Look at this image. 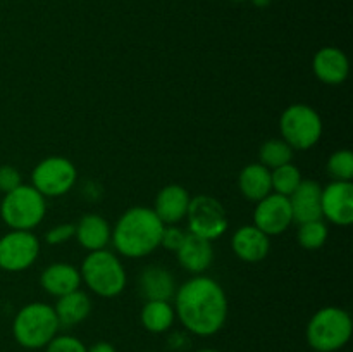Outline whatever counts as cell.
Masks as SVG:
<instances>
[{
	"label": "cell",
	"mask_w": 353,
	"mask_h": 352,
	"mask_svg": "<svg viewBox=\"0 0 353 352\" xmlns=\"http://www.w3.org/2000/svg\"><path fill=\"white\" fill-rule=\"evenodd\" d=\"M174 313L190 333L212 337L228 320L226 292L210 276L195 275L176 289Z\"/></svg>",
	"instance_id": "1"
},
{
	"label": "cell",
	"mask_w": 353,
	"mask_h": 352,
	"mask_svg": "<svg viewBox=\"0 0 353 352\" xmlns=\"http://www.w3.org/2000/svg\"><path fill=\"white\" fill-rule=\"evenodd\" d=\"M164 226L165 224L159 219L154 209L134 206L117 219L110 233V240L114 248L124 257H145L161 247Z\"/></svg>",
	"instance_id": "2"
},
{
	"label": "cell",
	"mask_w": 353,
	"mask_h": 352,
	"mask_svg": "<svg viewBox=\"0 0 353 352\" xmlns=\"http://www.w3.org/2000/svg\"><path fill=\"white\" fill-rule=\"evenodd\" d=\"M61 323L54 307L45 302L26 304L12 321L14 340L24 349H43L57 335Z\"/></svg>",
	"instance_id": "3"
},
{
	"label": "cell",
	"mask_w": 353,
	"mask_h": 352,
	"mask_svg": "<svg viewBox=\"0 0 353 352\" xmlns=\"http://www.w3.org/2000/svg\"><path fill=\"white\" fill-rule=\"evenodd\" d=\"M352 316L341 307H323L310 317L305 330L307 344L316 352H336L350 342Z\"/></svg>",
	"instance_id": "4"
},
{
	"label": "cell",
	"mask_w": 353,
	"mask_h": 352,
	"mask_svg": "<svg viewBox=\"0 0 353 352\" xmlns=\"http://www.w3.org/2000/svg\"><path fill=\"white\" fill-rule=\"evenodd\" d=\"M79 275H81V282H85V285L95 295L105 297V299L117 297L126 289L128 276L123 262L107 248L90 252L83 261Z\"/></svg>",
	"instance_id": "5"
},
{
	"label": "cell",
	"mask_w": 353,
	"mask_h": 352,
	"mask_svg": "<svg viewBox=\"0 0 353 352\" xmlns=\"http://www.w3.org/2000/svg\"><path fill=\"white\" fill-rule=\"evenodd\" d=\"M45 213V197L33 185L23 183L0 200V217L10 230L31 231L43 221Z\"/></svg>",
	"instance_id": "6"
},
{
	"label": "cell",
	"mask_w": 353,
	"mask_h": 352,
	"mask_svg": "<svg viewBox=\"0 0 353 352\" xmlns=\"http://www.w3.org/2000/svg\"><path fill=\"white\" fill-rule=\"evenodd\" d=\"M281 137L293 150H309L323 135V119L314 107L307 104H293L283 110L279 117Z\"/></svg>",
	"instance_id": "7"
},
{
	"label": "cell",
	"mask_w": 353,
	"mask_h": 352,
	"mask_svg": "<svg viewBox=\"0 0 353 352\" xmlns=\"http://www.w3.org/2000/svg\"><path fill=\"white\" fill-rule=\"evenodd\" d=\"M186 219L190 233L209 242L223 237L230 226L226 209L219 200L210 195H196L190 200Z\"/></svg>",
	"instance_id": "8"
},
{
	"label": "cell",
	"mask_w": 353,
	"mask_h": 352,
	"mask_svg": "<svg viewBox=\"0 0 353 352\" xmlns=\"http://www.w3.org/2000/svg\"><path fill=\"white\" fill-rule=\"evenodd\" d=\"M78 179V169L69 159L52 155L43 159L31 171V185L43 197L65 195Z\"/></svg>",
	"instance_id": "9"
},
{
	"label": "cell",
	"mask_w": 353,
	"mask_h": 352,
	"mask_svg": "<svg viewBox=\"0 0 353 352\" xmlns=\"http://www.w3.org/2000/svg\"><path fill=\"white\" fill-rule=\"evenodd\" d=\"M40 255V240L33 231L12 230L0 237V269L19 273L33 266Z\"/></svg>",
	"instance_id": "10"
},
{
	"label": "cell",
	"mask_w": 353,
	"mask_h": 352,
	"mask_svg": "<svg viewBox=\"0 0 353 352\" xmlns=\"http://www.w3.org/2000/svg\"><path fill=\"white\" fill-rule=\"evenodd\" d=\"M292 223L293 214L288 197L271 192L255 206L254 224L268 237H278L285 233Z\"/></svg>",
	"instance_id": "11"
},
{
	"label": "cell",
	"mask_w": 353,
	"mask_h": 352,
	"mask_svg": "<svg viewBox=\"0 0 353 352\" xmlns=\"http://www.w3.org/2000/svg\"><path fill=\"white\" fill-rule=\"evenodd\" d=\"M323 217L338 226L353 223V185L352 182H331L321 193Z\"/></svg>",
	"instance_id": "12"
},
{
	"label": "cell",
	"mask_w": 353,
	"mask_h": 352,
	"mask_svg": "<svg viewBox=\"0 0 353 352\" xmlns=\"http://www.w3.org/2000/svg\"><path fill=\"white\" fill-rule=\"evenodd\" d=\"M271 237L259 230L255 224L238 228L231 238V247L238 259L245 262H261L271 251Z\"/></svg>",
	"instance_id": "13"
},
{
	"label": "cell",
	"mask_w": 353,
	"mask_h": 352,
	"mask_svg": "<svg viewBox=\"0 0 353 352\" xmlns=\"http://www.w3.org/2000/svg\"><path fill=\"white\" fill-rule=\"evenodd\" d=\"M321 193L323 186L314 179H302L299 188L288 197L292 206L293 223H307V221L323 219L321 211Z\"/></svg>",
	"instance_id": "14"
},
{
	"label": "cell",
	"mask_w": 353,
	"mask_h": 352,
	"mask_svg": "<svg viewBox=\"0 0 353 352\" xmlns=\"http://www.w3.org/2000/svg\"><path fill=\"white\" fill-rule=\"evenodd\" d=\"M312 69L317 79L326 85H341L348 78V57L338 47H323L312 59Z\"/></svg>",
	"instance_id": "15"
},
{
	"label": "cell",
	"mask_w": 353,
	"mask_h": 352,
	"mask_svg": "<svg viewBox=\"0 0 353 352\" xmlns=\"http://www.w3.org/2000/svg\"><path fill=\"white\" fill-rule=\"evenodd\" d=\"M190 200H192V197H190L188 190L185 186L172 183V185L164 186L157 193L154 213L164 224H178L179 221L186 217Z\"/></svg>",
	"instance_id": "16"
},
{
	"label": "cell",
	"mask_w": 353,
	"mask_h": 352,
	"mask_svg": "<svg viewBox=\"0 0 353 352\" xmlns=\"http://www.w3.org/2000/svg\"><path fill=\"white\" fill-rule=\"evenodd\" d=\"M178 261L183 268L193 275H202L203 271L210 268L214 261V247L212 242L200 238L193 233H186L185 242L181 247L176 251Z\"/></svg>",
	"instance_id": "17"
},
{
	"label": "cell",
	"mask_w": 353,
	"mask_h": 352,
	"mask_svg": "<svg viewBox=\"0 0 353 352\" xmlns=\"http://www.w3.org/2000/svg\"><path fill=\"white\" fill-rule=\"evenodd\" d=\"M40 283L47 293L54 297H62L71 293L81 285V275L79 269L68 262H54L43 269L40 276Z\"/></svg>",
	"instance_id": "18"
},
{
	"label": "cell",
	"mask_w": 353,
	"mask_h": 352,
	"mask_svg": "<svg viewBox=\"0 0 353 352\" xmlns=\"http://www.w3.org/2000/svg\"><path fill=\"white\" fill-rule=\"evenodd\" d=\"M74 237L78 238L79 245H81L83 248H86L88 252L102 251V248H105L107 244L110 242L112 228L107 223L105 217H102L100 214H85V216L79 219V223L74 224Z\"/></svg>",
	"instance_id": "19"
},
{
	"label": "cell",
	"mask_w": 353,
	"mask_h": 352,
	"mask_svg": "<svg viewBox=\"0 0 353 352\" xmlns=\"http://www.w3.org/2000/svg\"><path fill=\"white\" fill-rule=\"evenodd\" d=\"M138 285L147 300H171L176 293L174 276L162 266H147L141 271Z\"/></svg>",
	"instance_id": "20"
},
{
	"label": "cell",
	"mask_w": 353,
	"mask_h": 352,
	"mask_svg": "<svg viewBox=\"0 0 353 352\" xmlns=\"http://www.w3.org/2000/svg\"><path fill=\"white\" fill-rule=\"evenodd\" d=\"M238 188L245 199L259 202L272 192L271 169L261 162H252L241 169L238 176Z\"/></svg>",
	"instance_id": "21"
},
{
	"label": "cell",
	"mask_w": 353,
	"mask_h": 352,
	"mask_svg": "<svg viewBox=\"0 0 353 352\" xmlns=\"http://www.w3.org/2000/svg\"><path fill=\"white\" fill-rule=\"evenodd\" d=\"M61 326H74L83 323L92 313V299L83 290H74L71 293L59 297L54 306Z\"/></svg>",
	"instance_id": "22"
},
{
	"label": "cell",
	"mask_w": 353,
	"mask_h": 352,
	"mask_svg": "<svg viewBox=\"0 0 353 352\" xmlns=\"http://www.w3.org/2000/svg\"><path fill=\"white\" fill-rule=\"evenodd\" d=\"M176 313L169 300H147L141 307L140 321L150 333H164L174 324Z\"/></svg>",
	"instance_id": "23"
},
{
	"label": "cell",
	"mask_w": 353,
	"mask_h": 352,
	"mask_svg": "<svg viewBox=\"0 0 353 352\" xmlns=\"http://www.w3.org/2000/svg\"><path fill=\"white\" fill-rule=\"evenodd\" d=\"M259 157H261V164H264L265 168L276 169L279 166L292 162L293 148L283 138H271V140L262 144Z\"/></svg>",
	"instance_id": "24"
},
{
	"label": "cell",
	"mask_w": 353,
	"mask_h": 352,
	"mask_svg": "<svg viewBox=\"0 0 353 352\" xmlns=\"http://www.w3.org/2000/svg\"><path fill=\"white\" fill-rule=\"evenodd\" d=\"M302 179V173H300V169L296 168L295 164H292V162L279 166V168L276 169H271L272 192L279 193V195H292V193L299 188Z\"/></svg>",
	"instance_id": "25"
},
{
	"label": "cell",
	"mask_w": 353,
	"mask_h": 352,
	"mask_svg": "<svg viewBox=\"0 0 353 352\" xmlns=\"http://www.w3.org/2000/svg\"><path fill=\"white\" fill-rule=\"evenodd\" d=\"M296 238H299V244L303 248H307V251H317L327 240L326 223L323 219L302 223L299 228V233H296Z\"/></svg>",
	"instance_id": "26"
},
{
	"label": "cell",
	"mask_w": 353,
	"mask_h": 352,
	"mask_svg": "<svg viewBox=\"0 0 353 352\" xmlns=\"http://www.w3.org/2000/svg\"><path fill=\"white\" fill-rule=\"evenodd\" d=\"M327 173L334 182H352L353 178V154L347 148L331 154L327 161Z\"/></svg>",
	"instance_id": "27"
},
{
	"label": "cell",
	"mask_w": 353,
	"mask_h": 352,
	"mask_svg": "<svg viewBox=\"0 0 353 352\" xmlns=\"http://www.w3.org/2000/svg\"><path fill=\"white\" fill-rule=\"evenodd\" d=\"M86 345L72 335H55L45 347V352H86Z\"/></svg>",
	"instance_id": "28"
},
{
	"label": "cell",
	"mask_w": 353,
	"mask_h": 352,
	"mask_svg": "<svg viewBox=\"0 0 353 352\" xmlns=\"http://www.w3.org/2000/svg\"><path fill=\"white\" fill-rule=\"evenodd\" d=\"M185 237H186L185 230H181V228L176 226V224H165L161 237V245L164 248H168V251L176 252L179 247H181L183 242H185Z\"/></svg>",
	"instance_id": "29"
},
{
	"label": "cell",
	"mask_w": 353,
	"mask_h": 352,
	"mask_svg": "<svg viewBox=\"0 0 353 352\" xmlns=\"http://www.w3.org/2000/svg\"><path fill=\"white\" fill-rule=\"evenodd\" d=\"M23 185L21 173L14 166L3 164L0 166V193H9Z\"/></svg>",
	"instance_id": "30"
},
{
	"label": "cell",
	"mask_w": 353,
	"mask_h": 352,
	"mask_svg": "<svg viewBox=\"0 0 353 352\" xmlns=\"http://www.w3.org/2000/svg\"><path fill=\"white\" fill-rule=\"evenodd\" d=\"M74 231H76L74 224L71 223L57 224V226L50 228V230L45 233V242H47L48 245H61L64 244V242L71 240V238L74 237Z\"/></svg>",
	"instance_id": "31"
},
{
	"label": "cell",
	"mask_w": 353,
	"mask_h": 352,
	"mask_svg": "<svg viewBox=\"0 0 353 352\" xmlns=\"http://www.w3.org/2000/svg\"><path fill=\"white\" fill-rule=\"evenodd\" d=\"M86 352H117V351L112 344H109V342H97V344H93L92 347L86 349Z\"/></svg>",
	"instance_id": "32"
},
{
	"label": "cell",
	"mask_w": 353,
	"mask_h": 352,
	"mask_svg": "<svg viewBox=\"0 0 353 352\" xmlns=\"http://www.w3.org/2000/svg\"><path fill=\"white\" fill-rule=\"evenodd\" d=\"M196 352H219L216 349H202V351H196Z\"/></svg>",
	"instance_id": "33"
}]
</instances>
